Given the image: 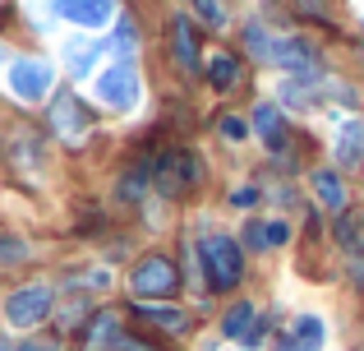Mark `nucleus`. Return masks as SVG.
Returning <instances> with one entry per match:
<instances>
[{
    "label": "nucleus",
    "instance_id": "nucleus-23",
    "mask_svg": "<svg viewBox=\"0 0 364 351\" xmlns=\"http://www.w3.org/2000/svg\"><path fill=\"white\" fill-rule=\"evenodd\" d=\"M245 37H249V51H254V56H263V61H272V46H277V42H272V37H267V33H263L258 23H249V33H245Z\"/></svg>",
    "mask_w": 364,
    "mask_h": 351
},
{
    "label": "nucleus",
    "instance_id": "nucleus-22",
    "mask_svg": "<svg viewBox=\"0 0 364 351\" xmlns=\"http://www.w3.org/2000/svg\"><path fill=\"white\" fill-rule=\"evenodd\" d=\"M97 56H102V46H92V42H79V46H70V65H74V74H88Z\"/></svg>",
    "mask_w": 364,
    "mask_h": 351
},
{
    "label": "nucleus",
    "instance_id": "nucleus-3",
    "mask_svg": "<svg viewBox=\"0 0 364 351\" xmlns=\"http://www.w3.org/2000/svg\"><path fill=\"white\" fill-rule=\"evenodd\" d=\"M180 287V273H176V263L166 259V254H148V259H139L134 263V273H129V291L139 300H161V296H171V291Z\"/></svg>",
    "mask_w": 364,
    "mask_h": 351
},
{
    "label": "nucleus",
    "instance_id": "nucleus-5",
    "mask_svg": "<svg viewBox=\"0 0 364 351\" xmlns=\"http://www.w3.org/2000/svg\"><path fill=\"white\" fill-rule=\"evenodd\" d=\"M51 130L65 139V144H83L92 130V111L83 98H74V93H60V98L51 102Z\"/></svg>",
    "mask_w": 364,
    "mask_h": 351
},
{
    "label": "nucleus",
    "instance_id": "nucleus-20",
    "mask_svg": "<svg viewBox=\"0 0 364 351\" xmlns=\"http://www.w3.org/2000/svg\"><path fill=\"white\" fill-rule=\"evenodd\" d=\"M148 180H152V172H143V167L124 172V176H120V199H139L143 189H148Z\"/></svg>",
    "mask_w": 364,
    "mask_h": 351
},
{
    "label": "nucleus",
    "instance_id": "nucleus-9",
    "mask_svg": "<svg viewBox=\"0 0 364 351\" xmlns=\"http://www.w3.org/2000/svg\"><path fill=\"white\" fill-rule=\"evenodd\" d=\"M55 9L79 28H102L116 14V0H55Z\"/></svg>",
    "mask_w": 364,
    "mask_h": 351
},
{
    "label": "nucleus",
    "instance_id": "nucleus-24",
    "mask_svg": "<svg viewBox=\"0 0 364 351\" xmlns=\"http://www.w3.org/2000/svg\"><path fill=\"white\" fill-rule=\"evenodd\" d=\"M23 241H14V236H0V263H23Z\"/></svg>",
    "mask_w": 364,
    "mask_h": 351
},
{
    "label": "nucleus",
    "instance_id": "nucleus-8",
    "mask_svg": "<svg viewBox=\"0 0 364 351\" xmlns=\"http://www.w3.org/2000/svg\"><path fill=\"white\" fill-rule=\"evenodd\" d=\"M272 65H282V70H291V74L314 79V74H318V51H314L309 42H300V37H282V42L272 46Z\"/></svg>",
    "mask_w": 364,
    "mask_h": 351
},
{
    "label": "nucleus",
    "instance_id": "nucleus-11",
    "mask_svg": "<svg viewBox=\"0 0 364 351\" xmlns=\"http://www.w3.org/2000/svg\"><path fill=\"white\" fill-rule=\"evenodd\" d=\"M323 319L318 315H300L291 324V333H286V342H282V351H323Z\"/></svg>",
    "mask_w": 364,
    "mask_h": 351
},
{
    "label": "nucleus",
    "instance_id": "nucleus-15",
    "mask_svg": "<svg viewBox=\"0 0 364 351\" xmlns=\"http://www.w3.org/2000/svg\"><path fill=\"white\" fill-rule=\"evenodd\" d=\"M286 222H249V245L254 250H277V245H286Z\"/></svg>",
    "mask_w": 364,
    "mask_h": 351
},
{
    "label": "nucleus",
    "instance_id": "nucleus-14",
    "mask_svg": "<svg viewBox=\"0 0 364 351\" xmlns=\"http://www.w3.org/2000/svg\"><path fill=\"white\" fill-rule=\"evenodd\" d=\"M208 79H213V88L217 93H231V88H240V61H235V56H217L213 65H208Z\"/></svg>",
    "mask_w": 364,
    "mask_h": 351
},
{
    "label": "nucleus",
    "instance_id": "nucleus-21",
    "mask_svg": "<svg viewBox=\"0 0 364 351\" xmlns=\"http://www.w3.org/2000/svg\"><path fill=\"white\" fill-rule=\"evenodd\" d=\"M194 9H198V19L203 23H213V28H226V0H194Z\"/></svg>",
    "mask_w": 364,
    "mask_h": 351
},
{
    "label": "nucleus",
    "instance_id": "nucleus-4",
    "mask_svg": "<svg viewBox=\"0 0 364 351\" xmlns=\"http://www.w3.org/2000/svg\"><path fill=\"white\" fill-rule=\"evenodd\" d=\"M97 98L107 102V107H116V111L139 107V70H134L129 61H111L107 70H102V79H97Z\"/></svg>",
    "mask_w": 364,
    "mask_h": 351
},
{
    "label": "nucleus",
    "instance_id": "nucleus-2",
    "mask_svg": "<svg viewBox=\"0 0 364 351\" xmlns=\"http://www.w3.org/2000/svg\"><path fill=\"white\" fill-rule=\"evenodd\" d=\"M194 180H198V162L185 153V148H171V153H161L157 162H152V189H157V194H166V199L189 194V189H194Z\"/></svg>",
    "mask_w": 364,
    "mask_h": 351
},
{
    "label": "nucleus",
    "instance_id": "nucleus-17",
    "mask_svg": "<svg viewBox=\"0 0 364 351\" xmlns=\"http://www.w3.org/2000/svg\"><path fill=\"white\" fill-rule=\"evenodd\" d=\"M249 324H254V305H231L226 310V319H222V337H240L245 342V333H249Z\"/></svg>",
    "mask_w": 364,
    "mask_h": 351
},
{
    "label": "nucleus",
    "instance_id": "nucleus-1",
    "mask_svg": "<svg viewBox=\"0 0 364 351\" xmlns=\"http://www.w3.org/2000/svg\"><path fill=\"white\" fill-rule=\"evenodd\" d=\"M198 250H203L198 259H203V268H208V287L213 291H231L235 282L245 278V250L231 236H203Z\"/></svg>",
    "mask_w": 364,
    "mask_h": 351
},
{
    "label": "nucleus",
    "instance_id": "nucleus-19",
    "mask_svg": "<svg viewBox=\"0 0 364 351\" xmlns=\"http://www.w3.org/2000/svg\"><path fill=\"white\" fill-rule=\"evenodd\" d=\"M143 319H152V324H161L166 333H185V315L180 310H161V305H139Z\"/></svg>",
    "mask_w": 364,
    "mask_h": 351
},
{
    "label": "nucleus",
    "instance_id": "nucleus-13",
    "mask_svg": "<svg viewBox=\"0 0 364 351\" xmlns=\"http://www.w3.org/2000/svg\"><path fill=\"white\" fill-rule=\"evenodd\" d=\"M254 130L263 135V144L272 148V153H282V148H286V120H282V111H277V107H267V102H263V107L254 111Z\"/></svg>",
    "mask_w": 364,
    "mask_h": 351
},
{
    "label": "nucleus",
    "instance_id": "nucleus-26",
    "mask_svg": "<svg viewBox=\"0 0 364 351\" xmlns=\"http://www.w3.org/2000/svg\"><path fill=\"white\" fill-rule=\"evenodd\" d=\"M222 135H226V139H245V120H240V116H226V120H222Z\"/></svg>",
    "mask_w": 364,
    "mask_h": 351
},
{
    "label": "nucleus",
    "instance_id": "nucleus-16",
    "mask_svg": "<svg viewBox=\"0 0 364 351\" xmlns=\"http://www.w3.org/2000/svg\"><path fill=\"white\" fill-rule=\"evenodd\" d=\"M314 189H318V199L328 208H341V204H346V185L337 180V172H314Z\"/></svg>",
    "mask_w": 364,
    "mask_h": 351
},
{
    "label": "nucleus",
    "instance_id": "nucleus-27",
    "mask_svg": "<svg viewBox=\"0 0 364 351\" xmlns=\"http://www.w3.org/2000/svg\"><path fill=\"white\" fill-rule=\"evenodd\" d=\"M304 9H309V14H323V0H300Z\"/></svg>",
    "mask_w": 364,
    "mask_h": 351
},
{
    "label": "nucleus",
    "instance_id": "nucleus-7",
    "mask_svg": "<svg viewBox=\"0 0 364 351\" xmlns=\"http://www.w3.org/2000/svg\"><path fill=\"white\" fill-rule=\"evenodd\" d=\"M9 88L23 102H42V98H51V88H55V70L46 61H14L9 65Z\"/></svg>",
    "mask_w": 364,
    "mask_h": 351
},
{
    "label": "nucleus",
    "instance_id": "nucleus-12",
    "mask_svg": "<svg viewBox=\"0 0 364 351\" xmlns=\"http://www.w3.org/2000/svg\"><path fill=\"white\" fill-rule=\"evenodd\" d=\"M116 337H120V319L111 310H102V315H92L88 333H83V351H107L116 347Z\"/></svg>",
    "mask_w": 364,
    "mask_h": 351
},
{
    "label": "nucleus",
    "instance_id": "nucleus-18",
    "mask_svg": "<svg viewBox=\"0 0 364 351\" xmlns=\"http://www.w3.org/2000/svg\"><path fill=\"white\" fill-rule=\"evenodd\" d=\"M337 157H341V162H364V125H346V130H341Z\"/></svg>",
    "mask_w": 364,
    "mask_h": 351
},
{
    "label": "nucleus",
    "instance_id": "nucleus-6",
    "mask_svg": "<svg viewBox=\"0 0 364 351\" xmlns=\"http://www.w3.org/2000/svg\"><path fill=\"white\" fill-rule=\"evenodd\" d=\"M51 287H42V282H33V287H18L14 296L5 300V319L14 328H33V324H42L46 315H51Z\"/></svg>",
    "mask_w": 364,
    "mask_h": 351
},
{
    "label": "nucleus",
    "instance_id": "nucleus-10",
    "mask_svg": "<svg viewBox=\"0 0 364 351\" xmlns=\"http://www.w3.org/2000/svg\"><path fill=\"white\" fill-rule=\"evenodd\" d=\"M171 56H176L180 70H198V33L185 14L171 23Z\"/></svg>",
    "mask_w": 364,
    "mask_h": 351
},
{
    "label": "nucleus",
    "instance_id": "nucleus-25",
    "mask_svg": "<svg viewBox=\"0 0 364 351\" xmlns=\"http://www.w3.org/2000/svg\"><path fill=\"white\" fill-rule=\"evenodd\" d=\"M134 42H139V37H134V23H129V19H120L116 37H111V51H116V46H120V51H134Z\"/></svg>",
    "mask_w": 364,
    "mask_h": 351
}]
</instances>
